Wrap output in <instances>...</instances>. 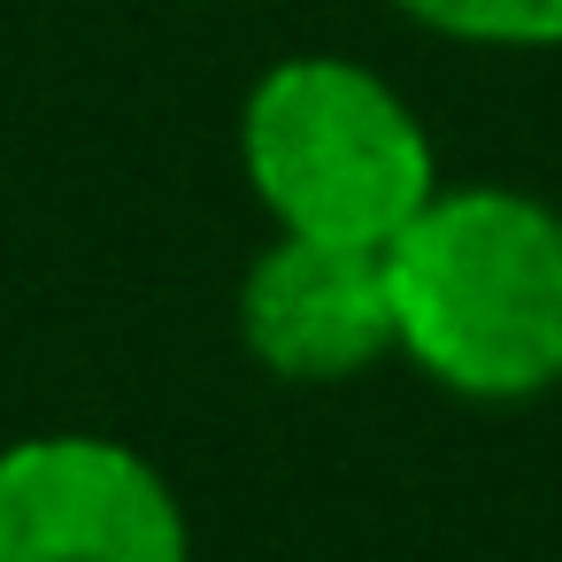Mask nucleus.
Masks as SVG:
<instances>
[{"instance_id":"1","label":"nucleus","mask_w":562,"mask_h":562,"mask_svg":"<svg viewBox=\"0 0 562 562\" xmlns=\"http://www.w3.org/2000/svg\"><path fill=\"white\" fill-rule=\"evenodd\" d=\"M393 355L439 393L516 408L562 385V209L524 186H439L385 247Z\"/></svg>"},{"instance_id":"2","label":"nucleus","mask_w":562,"mask_h":562,"mask_svg":"<svg viewBox=\"0 0 562 562\" xmlns=\"http://www.w3.org/2000/svg\"><path fill=\"white\" fill-rule=\"evenodd\" d=\"M239 178L270 232L331 247H393L439 193L424 116L355 55H278L239 101Z\"/></svg>"},{"instance_id":"3","label":"nucleus","mask_w":562,"mask_h":562,"mask_svg":"<svg viewBox=\"0 0 562 562\" xmlns=\"http://www.w3.org/2000/svg\"><path fill=\"white\" fill-rule=\"evenodd\" d=\"M0 562H193V516L147 447L24 431L0 447Z\"/></svg>"},{"instance_id":"4","label":"nucleus","mask_w":562,"mask_h":562,"mask_svg":"<svg viewBox=\"0 0 562 562\" xmlns=\"http://www.w3.org/2000/svg\"><path fill=\"white\" fill-rule=\"evenodd\" d=\"M239 347L285 385H347L393 355V293L378 247L270 232L239 278Z\"/></svg>"},{"instance_id":"5","label":"nucleus","mask_w":562,"mask_h":562,"mask_svg":"<svg viewBox=\"0 0 562 562\" xmlns=\"http://www.w3.org/2000/svg\"><path fill=\"white\" fill-rule=\"evenodd\" d=\"M385 9L454 47H562V0H385Z\"/></svg>"}]
</instances>
